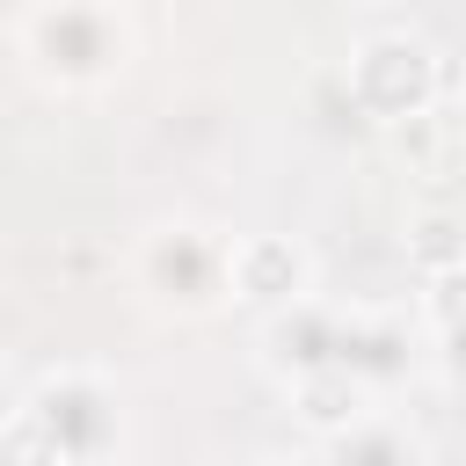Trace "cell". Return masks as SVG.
<instances>
[{
  "instance_id": "6da1fadb",
  "label": "cell",
  "mask_w": 466,
  "mask_h": 466,
  "mask_svg": "<svg viewBox=\"0 0 466 466\" xmlns=\"http://www.w3.org/2000/svg\"><path fill=\"white\" fill-rule=\"evenodd\" d=\"M15 58L51 95H102L131 73L138 29L116 0H29L15 15Z\"/></svg>"
},
{
  "instance_id": "7a4b0ae2",
  "label": "cell",
  "mask_w": 466,
  "mask_h": 466,
  "mask_svg": "<svg viewBox=\"0 0 466 466\" xmlns=\"http://www.w3.org/2000/svg\"><path fill=\"white\" fill-rule=\"evenodd\" d=\"M233 240L211 218H153L131 240V284L153 313L175 320H204L218 306H233Z\"/></svg>"
},
{
  "instance_id": "3957f363",
  "label": "cell",
  "mask_w": 466,
  "mask_h": 466,
  "mask_svg": "<svg viewBox=\"0 0 466 466\" xmlns=\"http://www.w3.org/2000/svg\"><path fill=\"white\" fill-rule=\"evenodd\" d=\"M15 408L51 444L58 466H116L124 459V393L95 364H51Z\"/></svg>"
},
{
  "instance_id": "277c9868",
  "label": "cell",
  "mask_w": 466,
  "mask_h": 466,
  "mask_svg": "<svg viewBox=\"0 0 466 466\" xmlns=\"http://www.w3.org/2000/svg\"><path fill=\"white\" fill-rule=\"evenodd\" d=\"M342 87H350L357 116H371V124H415L444 95V58L415 29H371V36L350 44Z\"/></svg>"
},
{
  "instance_id": "5b68a950",
  "label": "cell",
  "mask_w": 466,
  "mask_h": 466,
  "mask_svg": "<svg viewBox=\"0 0 466 466\" xmlns=\"http://www.w3.org/2000/svg\"><path fill=\"white\" fill-rule=\"evenodd\" d=\"M335 364H342L371 400L393 408V393H408L415 371H422V313L408 320L400 306L350 299V306H342V335H335Z\"/></svg>"
},
{
  "instance_id": "8992f818",
  "label": "cell",
  "mask_w": 466,
  "mask_h": 466,
  "mask_svg": "<svg viewBox=\"0 0 466 466\" xmlns=\"http://www.w3.org/2000/svg\"><path fill=\"white\" fill-rule=\"evenodd\" d=\"M335 335H342V306L313 291V299L255 320V357H262V371L277 386H299V379H313V371L335 364Z\"/></svg>"
},
{
  "instance_id": "52a82bcc",
  "label": "cell",
  "mask_w": 466,
  "mask_h": 466,
  "mask_svg": "<svg viewBox=\"0 0 466 466\" xmlns=\"http://www.w3.org/2000/svg\"><path fill=\"white\" fill-rule=\"evenodd\" d=\"M299 299H313V255H306V240H291V233H240L233 240V306L284 313Z\"/></svg>"
},
{
  "instance_id": "ba28073f",
  "label": "cell",
  "mask_w": 466,
  "mask_h": 466,
  "mask_svg": "<svg viewBox=\"0 0 466 466\" xmlns=\"http://www.w3.org/2000/svg\"><path fill=\"white\" fill-rule=\"evenodd\" d=\"M320 466H430V437L400 408H371L364 422L320 444Z\"/></svg>"
},
{
  "instance_id": "9c48e42d",
  "label": "cell",
  "mask_w": 466,
  "mask_h": 466,
  "mask_svg": "<svg viewBox=\"0 0 466 466\" xmlns=\"http://www.w3.org/2000/svg\"><path fill=\"white\" fill-rule=\"evenodd\" d=\"M284 400H291V415H299V430L306 437H342L350 422H364L371 408H386V400H371L342 364H328V371H313V379H299V386H284Z\"/></svg>"
},
{
  "instance_id": "30bf717a",
  "label": "cell",
  "mask_w": 466,
  "mask_h": 466,
  "mask_svg": "<svg viewBox=\"0 0 466 466\" xmlns=\"http://www.w3.org/2000/svg\"><path fill=\"white\" fill-rule=\"evenodd\" d=\"M400 248H408L415 277H444V269H459V262H466V211H444V204L415 211L408 233H400Z\"/></svg>"
},
{
  "instance_id": "8fae6325",
  "label": "cell",
  "mask_w": 466,
  "mask_h": 466,
  "mask_svg": "<svg viewBox=\"0 0 466 466\" xmlns=\"http://www.w3.org/2000/svg\"><path fill=\"white\" fill-rule=\"evenodd\" d=\"M430 342H459L466 335V262L444 269V277H422V299H415Z\"/></svg>"
},
{
  "instance_id": "7c38bea8",
  "label": "cell",
  "mask_w": 466,
  "mask_h": 466,
  "mask_svg": "<svg viewBox=\"0 0 466 466\" xmlns=\"http://www.w3.org/2000/svg\"><path fill=\"white\" fill-rule=\"evenodd\" d=\"M248 466H320V459H299V451H262V459H248Z\"/></svg>"
},
{
  "instance_id": "4fadbf2b",
  "label": "cell",
  "mask_w": 466,
  "mask_h": 466,
  "mask_svg": "<svg viewBox=\"0 0 466 466\" xmlns=\"http://www.w3.org/2000/svg\"><path fill=\"white\" fill-rule=\"evenodd\" d=\"M459 109H466V80H459Z\"/></svg>"
}]
</instances>
